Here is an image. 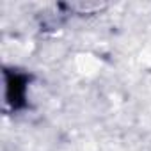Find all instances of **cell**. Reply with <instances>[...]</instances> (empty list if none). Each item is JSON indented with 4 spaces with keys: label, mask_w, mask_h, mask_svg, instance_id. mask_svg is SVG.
Segmentation results:
<instances>
[{
    "label": "cell",
    "mask_w": 151,
    "mask_h": 151,
    "mask_svg": "<svg viewBox=\"0 0 151 151\" xmlns=\"http://www.w3.org/2000/svg\"><path fill=\"white\" fill-rule=\"evenodd\" d=\"M27 93V77L16 71H7L6 69V100L13 109H18Z\"/></svg>",
    "instance_id": "6da1fadb"
}]
</instances>
